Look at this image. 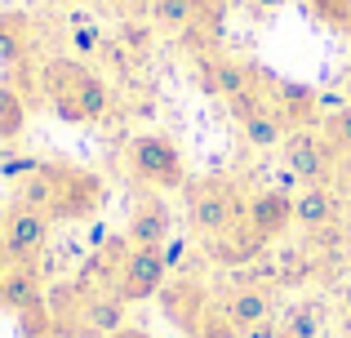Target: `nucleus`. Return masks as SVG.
Here are the masks:
<instances>
[{
    "label": "nucleus",
    "instance_id": "nucleus-12",
    "mask_svg": "<svg viewBox=\"0 0 351 338\" xmlns=\"http://www.w3.org/2000/svg\"><path fill=\"white\" fill-rule=\"evenodd\" d=\"M214 14L223 9L205 5V0H152V23L169 27V32H196V27L214 23Z\"/></svg>",
    "mask_w": 351,
    "mask_h": 338
},
{
    "label": "nucleus",
    "instance_id": "nucleus-21",
    "mask_svg": "<svg viewBox=\"0 0 351 338\" xmlns=\"http://www.w3.org/2000/svg\"><path fill=\"white\" fill-rule=\"evenodd\" d=\"M116 40L125 45L129 53H147L156 45V32H152V23H143V18H129V23L116 32Z\"/></svg>",
    "mask_w": 351,
    "mask_h": 338
},
{
    "label": "nucleus",
    "instance_id": "nucleus-23",
    "mask_svg": "<svg viewBox=\"0 0 351 338\" xmlns=\"http://www.w3.org/2000/svg\"><path fill=\"white\" fill-rule=\"evenodd\" d=\"M36 169H40V160H36V156H27V152H18V156L9 152V156H0V178H5V182H14V187H18L23 178H32Z\"/></svg>",
    "mask_w": 351,
    "mask_h": 338
},
{
    "label": "nucleus",
    "instance_id": "nucleus-15",
    "mask_svg": "<svg viewBox=\"0 0 351 338\" xmlns=\"http://www.w3.org/2000/svg\"><path fill=\"white\" fill-rule=\"evenodd\" d=\"M263 245L267 241L258 232H249L245 218H240L236 227H227L223 236H214V258H223V263H249V258L263 254Z\"/></svg>",
    "mask_w": 351,
    "mask_h": 338
},
{
    "label": "nucleus",
    "instance_id": "nucleus-13",
    "mask_svg": "<svg viewBox=\"0 0 351 338\" xmlns=\"http://www.w3.org/2000/svg\"><path fill=\"white\" fill-rule=\"evenodd\" d=\"M223 316H227V325L245 338L254 325L271 321V298H267L263 289H254V285H249V289H236V294L223 303Z\"/></svg>",
    "mask_w": 351,
    "mask_h": 338
},
{
    "label": "nucleus",
    "instance_id": "nucleus-9",
    "mask_svg": "<svg viewBox=\"0 0 351 338\" xmlns=\"http://www.w3.org/2000/svg\"><path fill=\"white\" fill-rule=\"evenodd\" d=\"M240 214H245V209H236V200L227 196L223 187H205V191L191 196V223L209 236H223L227 227H236Z\"/></svg>",
    "mask_w": 351,
    "mask_h": 338
},
{
    "label": "nucleus",
    "instance_id": "nucleus-26",
    "mask_svg": "<svg viewBox=\"0 0 351 338\" xmlns=\"http://www.w3.org/2000/svg\"><path fill=\"white\" fill-rule=\"evenodd\" d=\"M245 338H280V325H276V321H263V325H254Z\"/></svg>",
    "mask_w": 351,
    "mask_h": 338
},
{
    "label": "nucleus",
    "instance_id": "nucleus-19",
    "mask_svg": "<svg viewBox=\"0 0 351 338\" xmlns=\"http://www.w3.org/2000/svg\"><path fill=\"white\" fill-rule=\"evenodd\" d=\"M18 325H23L27 338H53V334H58V321H53V312L45 303L23 307V312H18Z\"/></svg>",
    "mask_w": 351,
    "mask_h": 338
},
{
    "label": "nucleus",
    "instance_id": "nucleus-8",
    "mask_svg": "<svg viewBox=\"0 0 351 338\" xmlns=\"http://www.w3.org/2000/svg\"><path fill=\"white\" fill-rule=\"evenodd\" d=\"M173 236V214L165 200H143V205L129 214V227H125V241L129 245H156L165 250Z\"/></svg>",
    "mask_w": 351,
    "mask_h": 338
},
{
    "label": "nucleus",
    "instance_id": "nucleus-1",
    "mask_svg": "<svg viewBox=\"0 0 351 338\" xmlns=\"http://www.w3.org/2000/svg\"><path fill=\"white\" fill-rule=\"evenodd\" d=\"M45 85H49V94H67L71 103L80 107V116H85V125H103L107 116H112V89H107V80L98 76V71L80 67V62L71 58H58L45 67Z\"/></svg>",
    "mask_w": 351,
    "mask_h": 338
},
{
    "label": "nucleus",
    "instance_id": "nucleus-14",
    "mask_svg": "<svg viewBox=\"0 0 351 338\" xmlns=\"http://www.w3.org/2000/svg\"><path fill=\"white\" fill-rule=\"evenodd\" d=\"M240 134H245V143H249L254 152H271V147H285V138H289V125H285L280 112L267 103L263 112H254V116H245V121H240Z\"/></svg>",
    "mask_w": 351,
    "mask_h": 338
},
{
    "label": "nucleus",
    "instance_id": "nucleus-10",
    "mask_svg": "<svg viewBox=\"0 0 351 338\" xmlns=\"http://www.w3.org/2000/svg\"><path fill=\"white\" fill-rule=\"evenodd\" d=\"M32 303H40V267H23V263L0 258V307L23 312Z\"/></svg>",
    "mask_w": 351,
    "mask_h": 338
},
{
    "label": "nucleus",
    "instance_id": "nucleus-22",
    "mask_svg": "<svg viewBox=\"0 0 351 338\" xmlns=\"http://www.w3.org/2000/svg\"><path fill=\"white\" fill-rule=\"evenodd\" d=\"M280 330L289 338H320V312L316 307H293V312L285 316Z\"/></svg>",
    "mask_w": 351,
    "mask_h": 338
},
{
    "label": "nucleus",
    "instance_id": "nucleus-32",
    "mask_svg": "<svg viewBox=\"0 0 351 338\" xmlns=\"http://www.w3.org/2000/svg\"><path fill=\"white\" fill-rule=\"evenodd\" d=\"M280 338H289V334H285V330H280Z\"/></svg>",
    "mask_w": 351,
    "mask_h": 338
},
{
    "label": "nucleus",
    "instance_id": "nucleus-25",
    "mask_svg": "<svg viewBox=\"0 0 351 338\" xmlns=\"http://www.w3.org/2000/svg\"><path fill=\"white\" fill-rule=\"evenodd\" d=\"M329 143L351 156V107H338L334 112V121H329Z\"/></svg>",
    "mask_w": 351,
    "mask_h": 338
},
{
    "label": "nucleus",
    "instance_id": "nucleus-30",
    "mask_svg": "<svg viewBox=\"0 0 351 338\" xmlns=\"http://www.w3.org/2000/svg\"><path fill=\"white\" fill-rule=\"evenodd\" d=\"M205 5H214V9H223V5H227V0H205Z\"/></svg>",
    "mask_w": 351,
    "mask_h": 338
},
{
    "label": "nucleus",
    "instance_id": "nucleus-7",
    "mask_svg": "<svg viewBox=\"0 0 351 338\" xmlns=\"http://www.w3.org/2000/svg\"><path fill=\"white\" fill-rule=\"evenodd\" d=\"M240 218H245V227L258 232L263 241H276V236L293 223V196L289 191H258V196L245 205Z\"/></svg>",
    "mask_w": 351,
    "mask_h": 338
},
{
    "label": "nucleus",
    "instance_id": "nucleus-31",
    "mask_svg": "<svg viewBox=\"0 0 351 338\" xmlns=\"http://www.w3.org/2000/svg\"><path fill=\"white\" fill-rule=\"evenodd\" d=\"M0 232H5V209H0Z\"/></svg>",
    "mask_w": 351,
    "mask_h": 338
},
{
    "label": "nucleus",
    "instance_id": "nucleus-6",
    "mask_svg": "<svg viewBox=\"0 0 351 338\" xmlns=\"http://www.w3.org/2000/svg\"><path fill=\"white\" fill-rule=\"evenodd\" d=\"M285 169L293 173L298 182H325L329 173V147L320 143V134L311 130H289V138H285Z\"/></svg>",
    "mask_w": 351,
    "mask_h": 338
},
{
    "label": "nucleus",
    "instance_id": "nucleus-5",
    "mask_svg": "<svg viewBox=\"0 0 351 338\" xmlns=\"http://www.w3.org/2000/svg\"><path fill=\"white\" fill-rule=\"evenodd\" d=\"M196 80H200V89H205V94H214V98H223V103H232L236 94H245V89L258 80V67H254V62L223 58V53H209V58H200Z\"/></svg>",
    "mask_w": 351,
    "mask_h": 338
},
{
    "label": "nucleus",
    "instance_id": "nucleus-18",
    "mask_svg": "<svg viewBox=\"0 0 351 338\" xmlns=\"http://www.w3.org/2000/svg\"><path fill=\"white\" fill-rule=\"evenodd\" d=\"M67 36H71V49L76 53H103V40H107L103 27L89 14H80V9H71V32Z\"/></svg>",
    "mask_w": 351,
    "mask_h": 338
},
{
    "label": "nucleus",
    "instance_id": "nucleus-29",
    "mask_svg": "<svg viewBox=\"0 0 351 338\" xmlns=\"http://www.w3.org/2000/svg\"><path fill=\"white\" fill-rule=\"evenodd\" d=\"M58 5H71V9H80V5H89V0H58Z\"/></svg>",
    "mask_w": 351,
    "mask_h": 338
},
{
    "label": "nucleus",
    "instance_id": "nucleus-20",
    "mask_svg": "<svg viewBox=\"0 0 351 338\" xmlns=\"http://www.w3.org/2000/svg\"><path fill=\"white\" fill-rule=\"evenodd\" d=\"M307 9L334 32H351V0H307Z\"/></svg>",
    "mask_w": 351,
    "mask_h": 338
},
{
    "label": "nucleus",
    "instance_id": "nucleus-17",
    "mask_svg": "<svg viewBox=\"0 0 351 338\" xmlns=\"http://www.w3.org/2000/svg\"><path fill=\"white\" fill-rule=\"evenodd\" d=\"M85 321H89V330L94 334H107L112 338L116 330H125V298L120 294H103V298H94V303L85 307Z\"/></svg>",
    "mask_w": 351,
    "mask_h": 338
},
{
    "label": "nucleus",
    "instance_id": "nucleus-4",
    "mask_svg": "<svg viewBox=\"0 0 351 338\" xmlns=\"http://www.w3.org/2000/svg\"><path fill=\"white\" fill-rule=\"evenodd\" d=\"M45 250H49V218L14 205L5 214V232H0V258L23 263V267H40Z\"/></svg>",
    "mask_w": 351,
    "mask_h": 338
},
{
    "label": "nucleus",
    "instance_id": "nucleus-2",
    "mask_svg": "<svg viewBox=\"0 0 351 338\" xmlns=\"http://www.w3.org/2000/svg\"><path fill=\"white\" fill-rule=\"evenodd\" d=\"M129 169L147 182V187H182L187 182V169H182V152L173 147L169 134H138L129 143Z\"/></svg>",
    "mask_w": 351,
    "mask_h": 338
},
{
    "label": "nucleus",
    "instance_id": "nucleus-16",
    "mask_svg": "<svg viewBox=\"0 0 351 338\" xmlns=\"http://www.w3.org/2000/svg\"><path fill=\"white\" fill-rule=\"evenodd\" d=\"M23 130H27V103H23V94H18L14 85H0V143H14V138H23Z\"/></svg>",
    "mask_w": 351,
    "mask_h": 338
},
{
    "label": "nucleus",
    "instance_id": "nucleus-11",
    "mask_svg": "<svg viewBox=\"0 0 351 338\" xmlns=\"http://www.w3.org/2000/svg\"><path fill=\"white\" fill-rule=\"evenodd\" d=\"M293 223L302 232H320V227L338 223V196L325 187V182H311L293 196Z\"/></svg>",
    "mask_w": 351,
    "mask_h": 338
},
{
    "label": "nucleus",
    "instance_id": "nucleus-3",
    "mask_svg": "<svg viewBox=\"0 0 351 338\" xmlns=\"http://www.w3.org/2000/svg\"><path fill=\"white\" fill-rule=\"evenodd\" d=\"M165 280H169V258H165V250H156V245H134L116 267V294L125 298V303H147V298H156L165 289Z\"/></svg>",
    "mask_w": 351,
    "mask_h": 338
},
{
    "label": "nucleus",
    "instance_id": "nucleus-28",
    "mask_svg": "<svg viewBox=\"0 0 351 338\" xmlns=\"http://www.w3.org/2000/svg\"><path fill=\"white\" fill-rule=\"evenodd\" d=\"M112 338H152V334H143V330H116Z\"/></svg>",
    "mask_w": 351,
    "mask_h": 338
},
{
    "label": "nucleus",
    "instance_id": "nucleus-24",
    "mask_svg": "<svg viewBox=\"0 0 351 338\" xmlns=\"http://www.w3.org/2000/svg\"><path fill=\"white\" fill-rule=\"evenodd\" d=\"M0 62H5V67H18V62H23V32H14L9 23H0Z\"/></svg>",
    "mask_w": 351,
    "mask_h": 338
},
{
    "label": "nucleus",
    "instance_id": "nucleus-27",
    "mask_svg": "<svg viewBox=\"0 0 351 338\" xmlns=\"http://www.w3.org/2000/svg\"><path fill=\"white\" fill-rule=\"evenodd\" d=\"M249 5H254V9H263V14H271V9H280L285 0H249Z\"/></svg>",
    "mask_w": 351,
    "mask_h": 338
}]
</instances>
